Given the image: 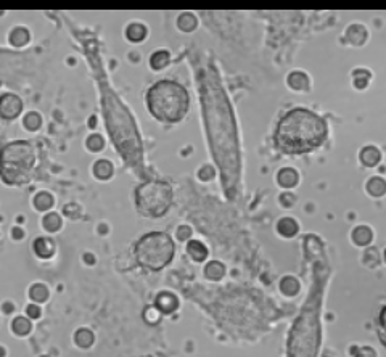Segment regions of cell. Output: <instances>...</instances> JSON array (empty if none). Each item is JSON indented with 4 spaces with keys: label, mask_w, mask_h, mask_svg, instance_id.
<instances>
[{
    "label": "cell",
    "mask_w": 386,
    "mask_h": 357,
    "mask_svg": "<svg viewBox=\"0 0 386 357\" xmlns=\"http://www.w3.org/2000/svg\"><path fill=\"white\" fill-rule=\"evenodd\" d=\"M94 174H95V177L102 179V180L109 179V177H111V174H113V166H111V163L106 161V160H100V161H97V163H95V166H94Z\"/></svg>",
    "instance_id": "11"
},
{
    "label": "cell",
    "mask_w": 386,
    "mask_h": 357,
    "mask_svg": "<svg viewBox=\"0 0 386 357\" xmlns=\"http://www.w3.org/2000/svg\"><path fill=\"white\" fill-rule=\"evenodd\" d=\"M103 145H105V142H103V139L100 135H92V137H89V140H87V148H90V150H94V151H98V150H102L103 148Z\"/></svg>",
    "instance_id": "28"
},
{
    "label": "cell",
    "mask_w": 386,
    "mask_h": 357,
    "mask_svg": "<svg viewBox=\"0 0 386 357\" xmlns=\"http://www.w3.org/2000/svg\"><path fill=\"white\" fill-rule=\"evenodd\" d=\"M288 84L290 87H293L295 90H306L309 87V79L306 77L304 72H291L290 77H288Z\"/></svg>",
    "instance_id": "12"
},
{
    "label": "cell",
    "mask_w": 386,
    "mask_h": 357,
    "mask_svg": "<svg viewBox=\"0 0 386 357\" xmlns=\"http://www.w3.org/2000/svg\"><path fill=\"white\" fill-rule=\"evenodd\" d=\"M12 330L18 335V336H26L31 332V322L24 317H16L12 322Z\"/></svg>",
    "instance_id": "14"
},
{
    "label": "cell",
    "mask_w": 386,
    "mask_h": 357,
    "mask_svg": "<svg viewBox=\"0 0 386 357\" xmlns=\"http://www.w3.org/2000/svg\"><path fill=\"white\" fill-rule=\"evenodd\" d=\"M384 259H386V251H384Z\"/></svg>",
    "instance_id": "36"
},
{
    "label": "cell",
    "mask_w": 386,
    "mask_h": 357,
    "mask_svg": "<svg viewBox=\"0 0 386 357\" xmlns=\"http://www.w3.org/2000/svg\"><path fill=\"white\" fill-rule=\"evenodd\" d=\"M372 238V232L367 227H357L354 232V240L357 242V245H367Z\"/></svg>",
    "instance_id": "26"
},
{
    "label": "cell",
    "mask_w": 386,
    "mask_h": 357,
    "mask_svg": "<svg viewBox=\"0 0 386 357\" xmlns=\"http://www.w3.org/2000/svg\"><path fill=\"white\" fill-rule=\"evenodd\" d=\"M34 251L35 254L39 256V258L42 259H47V258H52V254L55 253V245L52 240H49V238H37V240L34 242Z\"/></svg>",
    "instance_id": "8"
},
{
    "label": "cell",
    "mask_w": 386,
    "mask_h": 357,
    "mask_svg": "<svg viewBox=\"0 0 386 357\" xmlns=\"http://www.w3.org/2000/svg\"><path fill=\"white\" fill-rule=\"evenodd\" d=\"M279 184L283 187H293L298 184V172L293 169H283L279 172Z\"/></svg>",
    "instance_id": "13"
},
{
    "label": "cell",
    "mask_w": 386,
    "mask_h": 357,
    "mask_svg": "<svg viewBox=\"0 0 386 357\" xmlns=\"http://www.w3.org/2000/svg\"><path fill=\"white\" fill-rule=\"evenodd\" d=\"M35 164V153L31 143H8L0 154V176L4 182L20 185L29 180Z\"/></svg>",
    "instance_id": "3"
},
{
    "label": "cell",
    "mask_w": 386,
    "mask_h": 357,
    "mask_svg": "<svg viewBox=\"0 0 386 357\" xmlns=\"http://www.w3.org/2000/svg\"><path fill=\"white\" fill-rule=\"evenodd\" d=\"M279 230L283 235L291 236L298 232V224L295 221H291V219H283V221L279 222Z\"/></svg>",
    "instance_id": "24"
},
{
    "label": "cell",
    "mask_w": 386,
    "mask_h": 357,
    "mask_svg": "<svg viewBox=\"0 0 386 357\" xmlns=\"http://www.w3.org/2000/svg\"><path fill=\"white\" fill-rule=\"evenodd\" d=\"M150 63H151V68H155V69H161V68H164V66H166L168 63H169V53H168V52H164V50L156 52V53H153V55H151Z\"/></svg>",
    "instance_id": "21"
},
{
    "label": "cell",
    "mask_w": 386,
    "mask_h": 357,
    "mask_svg": "<svg viewBox=\"0 0 386 357\" xmlns=\"http://www.w3.org/2000/svg\"><path fill=\"white\" fill-rule=\"evenodd\" d=\"M148 108L155 117L164 123H177L188 109V94L176 81H160L148 90Z\"/></svg>",
    "instance_id": "2"
},
{
    "label": "cell",
    "mask_w": 386,
    "mask_h": 357,
    "mask_svg": "<svg viewBox=\"0 0 386 357\" xmlns=\"http://www.w3.org/2000/svg\"><path fill=\"white\" fill-rule=\"evenodd\" d=\"M23 123L29 131H35L41 127V116L37 113H29V114H26Z\"/></svg>",
    "instance_id": "27"
},
{
    "label": "cell",
    "mask_w": 386,
    "mask_h": 357,
    "mask_svg": "<svg viewBox=\"0 0 386 357\" xmlns=\"http://www.w3.org/2000/svg\"><path fill=\"white\" fill-rule=\"evenodd\" d=\"M179 27L180 29H183V31H191V29H195V26H197V18L193 16V15H190V13H185V15H182L180 18H179Z\"/></svg>",
    "instance_id": "25"
},
{
    "label": "cell",
    "mask_w": 386,
    "mask_h": 357,
    "mask_svg": "<svg viewBox=\"0 0 386 357\" xmlns=\"http://www.w3.org/2000/svg\"><path fill=\"white\" fill-rule=\"evenodd\" d=\"M5 355V351H4V347H0V357H4Z\"/></svg>",
    "instance_id": "35"
},
{
    "label": "cell",
    "mask_w": 386,
    "mask_h": 357,
    "mask_svg": "<svg viewBox=\"0 0 386 357\" xmlns=\"http://www.w3.org/2000/svg\"><path fill=\"white\" fill-rule=\"evenodd\" d=\"M42 225H44L45 230H49V232H57L58 228L61 227V217H60L57 213H50V214H47V216L44 217Z\"/></svg>",
    "instance_id": "17"
},
{
    "label": "cell",
    "mask_w": 386,
    "mask_h": 357,
    "mask_svg": "<svg viewBox=\"0 0 386 357\" xmlns=\"http://www.w3.org/2000/svg\"><path fill=\"white\" fill-rule=\"evenodd\" d=\"M143 315H145V319L148 320L150 324H156V322H158V319H160V312H158V309H156V307H148V309L145 310Z\"/></svg>",
    "instance_id": "29"
},
{
    "label": "cell",
    "mask_w": 386,
    "mask_h": 357,
    "mask_svg": "<svg viewBox=\"0 0 386 357\" xmlns=\"http://www.w3.org/2000/svg\"><path fill=\"white\" fill-rule=\"evenodd\" d=\"M381 154H380V150L375 148V146H365V148H362L361 151V161L362 164H365V166H375L376 163L380 161Z\"/></svg>",
    "instance_id": "9"
},
{
    "label": "cell",
    "mask_w": 386,
    "mask_h": 357,
    "mask_svg": "<svg viewBox=\"0 0 386 357\" xmlns=\"http://www.w3.org/2000/svg\"><path fill=\"white\" fill-rule=\"evenodd\" d=\"M34 205H35V209H39V211H45V209H49V208L53 206V196L50 193H47V191H41L39 195H35Z\"/></svg>",
    "instance_id": "16"
},
{
    "label": "cell",
    "mask_w": 386,
    "mask_h": 357,
    "mask_svg": "<svg viewBox=\"0 0 386 357\" xmlns=\"http://www.w3.org/2000/svg\"><path fill=\"white\" fill-rule=\"evenodd\" d=\"M29 296L35 303H44V301L49 298V290L45 288V285H42V283H35L29 290Z\"/></svg>",
    "instance_id": "19"
},
{
    "label": "cell",
    "mask_w": 386,
    "mask_h": 357,
    "mask_svg": "<svg viewBox=\"0 0 386 357\" xmlns=\"http://www.w3.org/2000/svg\"><path fill=\"white\" fill-rule=\"evenodd\" d=\"M135 201L139 211L146 217H161L171 208L172 188L168 182L148 180L135 191Z\"/></svg>",
    "instance_id": "5"
},
{
    "label": "cell",
    "mask_w": 386,
    "mask_h": 357,
    "mask_svg": "<svg viewBox=\"0 0 386 357\" xmlns=\"http://www.w3.org/2000/svg\"><path fill=\"white\" fill-rule=\"evenodd\" d=\"M27 41H29V32H27L26 29H23V27H16V29H13L12 34H10V42L13 45H18V47L24 45Z\"/></svg>",
    "instance_id": "22"
},
{
    "label": "cell",
    "mask_w": 386,
    "mask_h": 357,
    "mask_svg": "<svg viewBox=\"0 0 386 357\" xmlns=\"http://www.w3.org/2000/svg\"><path fill=\"white\" fill-rule=\"evenodd\" d=\"M380 324H381L383 332L386 333V307L381 310V314H380Z\"/></svg>",
    "instance_id": "34"
},
{
    "label": "cell",
    "mask_w": 386,
    "mask_h": 357,
    "mask_svg": "<svg viewBox=\"0 0 386 357\" xmlns=\"http://www.w3.org/2000/svg\"><path fill=\"white\" fill-rule=\"evenodd\" d=\"M205 275H206L208 279H211V280H219L220 277L224 275V265L219 264V262H216V261L209 262V264L206 265V269H205Z\"/></svg>",
    "instance_id": "20"
},
{
    "label": "cell",
    "mask_w": 386,
    "mask_h": 357,
    "mask_svg": "<svg viewBox=\"0 0 386 357\" xmlns=\"http://www.w3.org/2000/svg\"><path fill=\"white\" fill-rule=\"evenodd\" d=\"M174 243L164 232H151L143 235L135 246V258L139 264L150 270H161L172 261Z\"/></svg>",
    "instance_id": "4"
},
{
    "label": "cell",
    "mask_w": 386,
    "mask_h": 357,
    "mask_svg": "<svg viewBox=\"0 0 386 357\" xmlns=\"http://www.w3.org/2000/svg\"><path fill=\"white\" fill-rule=\"evenodd\" d=\"M26 314H27V317H29V319H39L41 317V307L35 306V304L27 306Z\"/></svg>",
    "instance_id": "30"
},
{
    "label": "cell",
    "mask_w": 386,
    "mask_h": 357,
    "mask_svg": "<svg viewBox=\"0 0 386 357\" xmlns=\"http://www.w3.org/2000/svg\"><path fill=\"white\" fill-rule=\"evenodd\" d=\"M367 188H369V191L372 195H375V196H380V195H383L384 191H386V184H384V180L383 179H380V177H373L369 184H367Z\"/></svg>",
    "instance_id": "23"
},
{
    "label": "cell",
    "mask_w": 386,
    "mask_h": 357,
    "mask_svg": "<svg viewBox=\"0 0 386 357\" xmlns=\"http://www.w3.org/2000/svg\"><path fill=\"white\" fill-rule=\"evenodd\" d=\"M12 236H13V238H16V240H20V238H23V236H24V232L21 230L20 227H16V228H13V230H12Z\"/></svg>",
    "instance_id": "33"
},
{
    "label": "cell",
    "mask_w": 386,
    "mask_h": 357,
    "mask_svg": "<svg viewBox=\"0 0 386 357\" xmlns=\"http://www.w3.org/2000/svg\"><path fill=\"white\" fill-rule=\"evenodd\" d=\"M187 251H188V254H190L195 261H203V259L206 258V256H208L206 246H205L203 243H201V242H197V240L188 242Z\"/></svg>",
    "instance_id": "10"
},
{
    "label": "cell",
    "mask_w": 386,
    "mask_h": 357,
    "mask_svg": "<svg viewBox=\"0 0 386 357\" xmlns=\"http://www.w3.org/2000/svg\"><path fill=\"white\" fill-rule=\"evenodd\" d=\"M177 306H179V301L172 293L164 291V293H160L158 298H156V309L161 310V312L171 314L177 309Z\"/></svg>",
    "instance_id": "7"
},
{
    "label": "cell",
    "mask_w": 386,
    "mask_h": 357,
    "mask_svg": "<svg viewBox=\"0 0 386 357\" xmlns=\"http://www.w3.org/2000/svg\"><path fill=\"white\" fill-rule=\"evenodd\" d=\"M200 177L203 179V180H209V179H213V177H214V171H213V168H211V166L203 168V169L200 171Z\"/></svg>",
    "instance_id": "31"
},
{
    "label": "cell",
    "mask_w": 386,
    "mask_h": 357,
    "mask_svg": "<svg viewBox=\"0 0 386 357\" xmlns=\"http://www.w3.org/2000/svg\"><path fill=\"white\" fill-rule=\"evenodd\" d=\"M74 341L81 347H89L92 343H94V335H92V332L87 330V328H81V330H78L74 335Z\"/></svg>",
    "instance_id": "18"
},
{
    "label": "cell",
    "mask_w": 386,
    "mask_h": 357,
    "mask_svg": "<svg viewBox=\"0 0 386 357\" xmlns=\"http://www.w3.org/2000/svg\"><path fill=\"white\" fill-rule=\"evenodd\" d=\"M327 137V124L319 114L306 108L291 109L275 131L277 148L287 154H302L316 150Z\"/></svg>",
    "instance_id": "1"
},
{
    "label": "cell",
    "mask_w": 386,
    "mask_h": 357,
    "mask_svg": "<svg viewBox=\"0 0 386 357\" xmlns=\"http://www.w3.org/2000/svg\"><path fill=\"white\" fill-rule=\"evenodd\" d=\"M126 34H127V37L131 39V41L139 42V41H143V39H145L146 29H145V26H142V24H139V23H134V24H131V26L127 27Z\"/></svg>",
    "instance_id": "15"
},
{
    "label": "cell",
    "mask_w": 386,
    "mask_h": 357,
    "mask_svg": "<svg viewBox=\"0 0 386 357\" xmlns=\"http://www.w3.org/2000/svg\"><path fill=\"white\" fill-rule=\"evenodd\" d=\"M23 103L13 94H5L0 97V116L5 119H13L21 113Z\"/></svg>",
    "instance_id": "6"
},
{
    "label": "cell",
    "mask_w": 386,
    "mask_h": 357,
    "mask_svg": "<svg viewBox=\"0 0 386 357\" xmlns=\"http://www.w3.org/2000/svg\"><path fill=\"white\" fill-rule=\"evenodd\" d=\"M190 235V228L188 227H180L179 232H177V236L180 238V240H185V238Z\"/></svg>",
    "instance_id": "32"
}]
</instances>
